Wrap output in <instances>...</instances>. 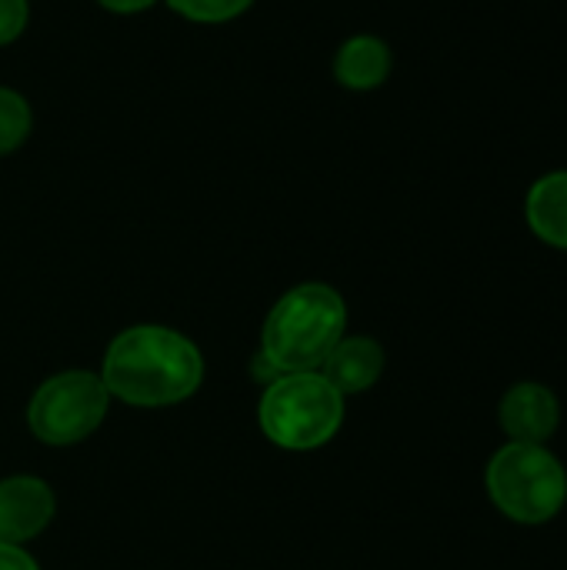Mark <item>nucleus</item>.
<instances>
[{"instance_id": "nucleus-1", "label": "nucleus", "mask_w": 567, "mask_h": 570, "mask_svg": "<svg viewBox=\"0 0 567 570\" xmlns=\"http://www.w3.org/2000/svg\"><path fill=\"white\" fill-rule=\"evenodd\" d=\"M97 374L110 397L130 407L157 411L184 404L201 391L204 354L174 327L134 324L107 344Z\"/></svg>"}, {"instance_id": "nucleus-2", "label": "nucleus", "mask_w": 567, "mask_h": 570, "mask_svg": "<svg viewBox=\"0 0 567 570\" xmlns=\"http://www.w3.org/2000/svg\"><path fill=\"white\" fill-rule=\"evenodd\" d=\"M348 334V304L341 291L307 281L277 297L261 327L257 361L277 374L321 371L324 357Z\"/></svg>"}, {"instance_id": "nucleus-3", "label": "nucleus", "mask_w": 567, "mask_h": 570, "mask_svg": "<svg viewBox=\"0 0 567 570\" xmlns=\"http://www.w3.org/2000/svg\"><path fill=\"white\" fill-rule=\"evenodd\" d=\"M344 401L321 371L277 374L257 401V424L281 451H317L338 438Z\"/></svg>"}, {"instance_id": "nucleus-4", "label": "nucleus", "mask_w": 567, "mask_h": 570, "mask_svg": "<svg viewBox=\"0 0 567 570\" xmlns=\"http://www.w3.org/2000/svg\"><path fill=\"white\" fill-rule=\"evenodd\" d=\"M491 504L515 524L538 528L555 521L567 504V471L545 444L498 448L485 471Z\"/></svg>"}, {"instance_id": "nucleus-5", "label": "nucleus", "mask_w": 567, "mask_h": 570, "mask_svg": "<svg viewBox=\"0 0 567 570\" xmlns=\"http://www.w3.org/2000/svg\"><path fill=\"white\" fill-rule=\"evenodd\" d=\"M107 411L110 394L100 374L60 371L33 391L27 404V428L47 448H74L97 434Z\"/></svg>"}, {"instance_id": "nucleus-6", "label": "nucleus", "mask_w": 567, "mask_h": 570, "mask_svg": "<svg viewBox=\"0 0 567 570\" xmlns=\"http://www.w3.org/2000/svg\"><path fill=\"white\" fill-rule=\"evenodd\" d=\"M57 514V498L47 481L13 474L0 481V544H27L40 538Z\"/></svg>"}, {"instance_id": "nucleus-7", "label": "nucleus", "mask_w": 567, "mask_h": 570, "mask_svg": "<svg viewBox=\"0 0 567 570\" xmlns=\"http://www.w3.org/2000/svg\"><path fill=\"white\" fill-rule=\"evenodd\" d=\"M498 424L515 444H548L561 424V401L538 381L511 384L498 404Z\"/></svg>"}, {"instance_id": "nucleus-8", "label": "nucleus", "mask_w": 567, "mask_h": 570, "mask_svg": "<svg viewBox=\"0 0 567 570\" xmlns=\"http://www.w3.org/2000/svg\"><path fill=\"white\" fill-rule=\"evenodd\" d=\"M321 374L341 397H354L371 391L384 374V347L364 334H344L334 351L324 357Z\"/></svg>"}, {"instance_id": "nucleus-9", "label": "nucleus", "mask_w": 567, "mask_h": 570, "mask_svg": "<svg viewBox=\"0 0 567 570\" xmlns=\"http://www.w3.org/2000/svg\"><path fill=\"white\" fill-rule=\"evenodd\" d=\"M391 70H394V53H391L388 40H381L374 33H354L334 53V80L354 94L384 87Z\"/></svg>"}, {"instance_id": "nucleus-10", "label": "nucleus", "mask_w": 567, "mask_h": 570, "mask_svg": "<svg viewBox=\"0 0 567 570\" xmlns=\"http://www.w3.org/2000/svg\"><path fill=\"white\" fill-rule=\"evenodd\" d=\"M525 220L541 244L567 250V170H551L531 184L525 197Z\"/></svg>"}, {"instance_id": "nucleus-11", "label": "nucleus", "mask_w": 567, "mask_h": 570, "mask_svg": "<svg viewBox=\"0 0 567 570\" xmlns=\"http://www.w3.org/2000/svg\"><path fill=\"white\" fill-rule=\"evenodd\" d=\"M30 130H33L30 100L13 87H0V157L20 150Z\"/></svg>"}, {"instance_id": "nucleus-12", "label": "nucleus", "mask_w": 567, "mask_h": 570, "mask_svg": "<svg viewBox=\"0 0 567 570\" xmlns=\"http://www.w3.org/2000/svg\"><path fill=\"white\" fill-rule=\"evenodd\" d=\"M177 17L190 23H231L254 7V0H164Z\"/></svg>"}, {"instance_id": "nucleus-13", "label": "nucleus", "mask_w": 567, "mask_h": 570, "mask_svg": "<svg viewBox=\"0 0 567 570\" xmlns=\"http://www.w3.org/2000/svg\"><path fill=\"white\" fill-rule=\"evenodd\" d=\"M27 23H30V0H0V47L17 43Z\"/></svg>"}, {"instance_id": "nucleus-14", "label": "nucleus", "mask_w": 567, "mask_h": 570, "mask_svg": "<svg viewBox=\"0 0 567 570\" xmlns=\"http://www.w3.org/2000/svg\"><path fill=\"white\" fill-rule=\"evenodd\" d=\"M0 570H40L20 544H0Z\"/></svg>"}, {"instance_id": "nucleus-15", "label": "nucleus", "mask_w": 567, "mask_h": 570, "mask_svg": "<svg viewBox=\"0 0 567 570\" xmlns=\"http://www.w3.org/2000/svg\"><path fill=\"white\" fill-rule=\"evenodd\" d=\"M97 7H104L107 13H117V17H130V13H144L150 7H157L160 0H94Z\"/></svg>"}]
</instances>
